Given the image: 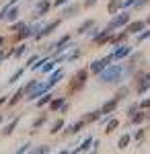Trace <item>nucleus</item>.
I'll return each mask as SVG.
<instances>
[{"mask_svg": "<svg viewBox=\"0 0 150 154\" xmlns=\"http://www.w3.org/2000/svg\"><path fill=\"white\" fill-rule=\"evenodd\" d=\"M121 74H123V68L115 64V66H109V68H105V70L99 72V78L103 80V82H115L121 78Z\"/></svg>", "mask_w": 150, "mask_h": 154, "instance_id": "obj_1", "label": "nucleus"}, {"mask_svg": "<svg viewBox=\"0 0 150 154\" xmlns=\"http://www.w3.org/2000/svg\"><path fill=\"white\" fill-rule=\"evenodd\" d=\"M127 21H130V14H127V12H121L119 17H115V19L109 23V27H107V29H115V27H121V25H126Z\"/></svg>", "mask_w": 150, "mask_h": 154, "instance_id": "obj_2", "label": "nucleus"}, {"mask_svg": "<svg viewBox=\"0 0 150 154\" xmlns=\"http://www.w3.org/2000/svg\"><path fill=\"white\" fill-rule=\"evenodd\" d=\"M86 80V70H78L76 72V76H74V84H72V91H78L82 84Z\"/></svg>", "mask_w": 150, "mask_h": 154, "instance_id": "obj_3", "label": "nucleus"}, {"mask_svg": "<svg viewBox=\"0 0 150 154\" xmlns=\"http://www.w3.org/2000/svg\"><path fill=\"white\" fill-rule=\"evenodd\" d=\"M113 58V56H109V58H103V60H97V62H92V66H91V70L92 72H101L107 68V64H109V60Z\"/></svg>", "mask_w": 150, "mask_h": 154, "instance_id": "obj_4", "label": "nucleus"}, {"mask_svg": "<svg viewBox=\"0 0 150 154\" xmlns=\"http://www.w3.org/2000/svg\"><path fill=\"white\" fill-rule=\"evenodd\" d=\"M47 91H49V88H47V84H37V86H35L33 91L29 93V97H27V99H31V101H35V97H41L43 93H47Z\"/></svg>", "mask_w": 150, "mask_h": 154, "instance_id": "obj_5", "label": "nucleus"}, {"mask_svg": "<svg viewBox=\"0 0 150 154\" xmlns=\"http://www.w3.org/2000/svg\"><path fill=\"white\" fill-rule=\"evenodd\" d=\"M58 25H60V21H54L52 25H45V27H41V31H39V33H37L35 37L39 39V37H45V35H49V33H52V31H54V29H56Z\"/></svg>", "mask_w": 150, "mask_h": 154, "instance_id": "obj_6", "label": "nucleus"}, {"mask_svg": "<svg viewBox=\"0 0 150 154\" xmlns=\"http://www.w3.org/2000/svg\"><path fill=\"white\" fill-rule=\"evenodd\" d=\"M130 51H132V48H130V45H123V48H119V49H115V51H113V58H115V60H121V58H126Z\"/></svg>", "mask_w": 150, "mask_h": 154, "instance_id": "obj_7", "label": "nucleus"}, {"mask_svg": "<svg viewBox=\"0 0 150 154\" xmlns=\"http://www.w3.org/2000/svg\"><path fill=\"white\" fill-rule=\"evenodd\" d=\"M64 76V72L62 70H56L54 74H52V78H49V82H47V88H52V86H56V84L60 82V78Z\"/></svg>", "mask_w": 150, "mask_h": 154, "instance_id": "obj_8", "label": "nucleus"}, {"mask_svg": "<svg viewBox=\"0 0 150 154\" xmlns=\"http://www.w3.org/2000/svg\"><path fill=\"white\" fill-rule=\"evenodd\" d=\"M117 101H119L117 97H115V99H111V101H107V103L103 105V109H101V113H111V111L117 107Z\"/></svg>", "mask_w": 150, "mask_h": 154, "instance_id": "obj_9", "label": "nucleus"}, {"mask_svg": "<svg viewBox=\"0 0 150 154\" xmlns=\"http://www.w3.org/2000/svg\"><path fill=\"white\" fill-rule=\"evenodd\" d=\"M144 21H136V23H132L130 27H127V33H138V31H142L144 29Z\"/></svg>", "mask_w": 150, "mask_h": 154, "instance_id": "obj_10", "label": "nucleus"}, {"mask_svg": "<svg viewBox=\"0 0 150 154\" xmlns=\"http://www.w3.org/2000/svg\"><path fill=\"white\" fill-rule=\"evenodd\" d=\"M142 80H144V82L138 86V93H140V95H142V93H146V88L150 86V74H146V76H144Z\"/></svg>", "mask_w": 150, "mask_h": 154, "instance_id": "obj_11", "label": "nucleus"}, {"mask_svg": "<svg viewBox=\"0 0 150 154\" xmlns=\"http://www.w3.org/2000/svg\"><path fill=\"white\" fill-rule=\"evenodd\" d=\"M47 8H49V2H41V4H37V14H39V17H41V14H45L47 12Z\"/></svg>", "mask_w": 150, "mask_h": 154, "instance_id": "obj_12", "label": "nucleus"}, {"mask_svg": "<svg viewBox=\"0 0 150 154\" xmlns=\"http://www.w3.org/2000/svg\"><path fill=\"white\" fill-rule=\"evenodd\" d=\"M64 103H66V99H64V97H60V99H56V101L52 103V109H54V111H56V109H62Z\"/></svg>", "mask_w": 150, "mask_h": 154, "instance_id": "obj_13", "label": "nucleus"}, {"mask_svg": "<svg viewBox=\"0 0 150 154\" xmlns=\"http://www.w3.org/2000/svg\"><path fill=\"white\" fill-rule=\"evenodd\" d=\"M91 144H92V138H86V140H84V142H82L80 146L76 148V152H82V150H86V148H89Z\"/></svg>", "mask_w": 150, "mask_h": 154, "instance_id": "obj_14", "label": "nucleus"}, {"mask_svg": "<svg viewBox=\"0 0 150 154\" xmlns=\"http://www.w3.org/2000/svg\"><path fill=\"white\" fill-rule=\"evenodd\" d=\"M92 25H95V21H86V23H82L80 27H78V33H84L86 29H91Z\"/></svg>", "mask_w": 150, "mask_h": 154, "instance_id": "obj_15", "label": "nucleus"}, {"mask_svg": "<svg viewBox=\"0 0 150 154\" xmlns=\"http://www.w3.org/2000/svg\"><path fill=\"white\" fill-rule=\"evenodd\" d=\"M117 125H119V121H117V119H109V121H107V131H113Z\"/></svg>", "mask_w": 150, "mask_h": 154, "instance_id": "obj_16", "label": "nucleus"}, {"mask_svg": "<svg viewBox=\"0 0 150 154\" xmlns=\"http://www.w3.org/2000/svg\"><path fill=\"white\" fill-rule=\"evenodd\" d=\"M17 17H19V8H11L8 14H6V19H8V21H14Z\"/></svg>", "mask_w": 150, "mask_h": 154, "instance_id": "obj_17", "label": "nucleus"}, {"mask_svg": "<svg viewBox=\"0 0 150 154\" xmlns=\"http://www.w3.org/2000/svg\"><path fill=\"white\" fill-rule=\"evenodd\" d=\"M62 125H64V121H62V119H58V121H56V123H54V128H52V134H58L60 130H62Z\"/></svg>", "mask_w": 150, "mask_h": 154, "instance_id": "obj_18", "label": "nucleus"}, {"mask_svg": "<svg viewBox=\"0 0 150 154\" xmlns=\"http://www.w3.org/2000/svg\"><path fill=\"white\" fill-rule=\"evenodd\" d=\"M121 4H123L121 0H111V4H109V11H111V12H115V8H119Z\"/></svg>", "mask_w": 150, "mask_h": 154, "instance_id": "obj_19", "label": "nucleus"}, {"mask_svg": "<svg viewBox=\"0 0 150 154\" xmlns=\"http://www.w3.org/2000/svg\"><path fill=\"white\" fill-rule=\"evenodd\" d=\"M127 142H130V136H127V134H126V136H121V140H119V148H126Z\"/></svg>", "mask_w": 150, "mask_h": 154, "instance_id": "obj_20", "label": "nucleus"}, {"mask_svg": "<svg viewBox=\"0 0 150 154\" xmlns=\"http://www.w3.org/2000/svg\"><path fill=\"white\" fill-rule=\"evenodd\" d=\"M76 11H78V6H76V4H72L70 8H66V11H64V14L68 17V14H74V12H76Z\"/></svg>", "mask_w": 150, "mask_h": 154, "instance_id": "obj_21", "label": "nucleus"}, {"mask_svg": "<svg viewBox=\"0 0 150 154\" xmlns=\"http://www.w3.org/2000/svg\"><path fill=\"white\" fill-rule=\"evenodd\" d=\"M54 66H56V62H47V66H41V72H49Z\"/></svg>", "mask_w": 150, "mask_h": 154, "instance_id": "obj_22", "label": "nucleus"}, {"mask_svg": "<svg viewBox=\"0 0 150 154\" xmlns=\"http://www.w3.org/2000/svg\"><path fill=\"white\" fill-rule=\"evenodd\" d=\"M23 54H25V45H19V48L14 49V56H17V58H21Z\"/></svg>", "mask_w": 150, "mask_h": 154, "instance_id": "obj_23", "label": "nucleus"}, {"mask_svg": "<svg viewBox=\"0 0 150 154\" xmlns=\"http://www.w3.org/2000/svg\"><path fill=\"white\" fill-rule=\"evenodd\" d=\"M17 121H19V119H14V121H12L11 125H8V128H6V130H4V136H8V134H11V131L14 130V125H17Z\"/></svg>", "mask_w": 150, "mask_h": 154, "instance_id": "obj_24", "label": "nucleus"}, {"mask_svg": "<svg viewBox=\"0 0 150 154\" xmlns=\"http://www.w3.org/2000/svg\"><path fill=\"white\" fill-rule=\"evenodd\" d=\"M144 119V113H136V115H132V121H136V123H140Z\"/></svg>", "mask_w": 150, "mask_h": 154, "instance_id": "obj_25", "label": "nucleus"}, {"mask_svg": "<svg viewBox=\"0 0 150 154\" xmlns=\"http://www.w3.org/2000/svg\"><path fill=\"white\" fill-rule=\"evenodd\" d=\"M21 74H23V70L14 72V74H12V78H11V80H8V82H17V80H19V78H21Z\"/></svg>", "mask_w": 150, "mask_h": 154, "instance_id": "obj_26", "label": "nucleus"}, {"mask_svg": "<svg viewBox=\"0 0 150 154\" xmlns=\"http://www.w3.org/2000/svg\"><path fill=\"white\" fill-rule=\"evenodd\" d=\"M23 93H25V88H21V91H17V93H14V99H12L11 103H17V99H21V97H23Z\"/></svg>", "mask_w": 150, "mask_h": 154, "instance_id": "obj_27", "label": "nucleus"}, {"mask_svg": "<svg viewBox=\"0 0 150 154\" xmlns=\"http://www.w3.org/2000/svg\"><path fill=\"white\" fill-rule=\"evenodd\" d=\"M136 111H138V105H136V103H134V105H130V107H127V113H130V115H134Z\"/></svg>", "mask_w": 150, "mask_h": 154, "instance_id": "obj_28", "label": "nucleus"}, {"mask_svg": "<svg viewBox=\"0 0 150 154\" xmlns=\"http://www.w3.org/2000/svg\"><path fill=\"white\" fill-rule=\"evenodd\" d=\"M49 99H52V95H47V93H43V99L39 101V105H45V103L49 101Z\"/></svg>", "mask_w": 150, "mask_h": 154, "instance_id": "obj_29", "label": "nucleus"}, {"mask_svg": "<svg viewBox=\"0 0 150 154\" xmlns=\"http://www.w3.org/2000/svg\"><path fill=\"white\" fill-rule=\"evenodd\" d=\"M43 121H45V117H39V119H37V121H35V123H33V128H35V130H37L39 125H43Z\"/></svg>", "mask_w": 150, "mask_h": 154, "instance_id": "obj_30", "label": "nucleus"}, {"mask_svg": "<svg viewBox=\"0 0 150 154\" xmlns=\"http://www.w3.org/2000/svg\"><path fill=\"white\" fill-rule=\"evenodd\" d=\"M21 29H25V23H17L12 27V31H21Z\"/></svg>", "mask_w": 150, "mask_h": 154, "instance_id": "obj_31", "label": "nucleus"}, {"mask_svg": "<svg viewBox=\"0 0 150 154\" xmlns=\"http://www.w3.org/2000/svg\"><path fill=\"white\" fill-rule=\"evenodd\" d=\"M150 37V31H146V33H142V35L138 37V41H144V39H148Z\"/></svg>", "mask_w": 150, "mask_h": 154, "instance_id": "obj_32", "label": "nucleus"}, {"mask_svg": "<svg viewBox=\"0 0 150 154\" xmlns=\"http://www.w3.org/2000/svg\"><path fill=\"white\" fill-rule=\"evenodd\" d=\"M33 152H49V148L47 146H41V148H35Z\"/></svg>", "mask_w": 150, "mask_h": 154, "instance_id": "obj_33", "label": "nucleus"}, {"mask_svg": "<svg viewBox=\"0 0 150 154\" xmlns=\"http://www.w3.org/2000/svg\"><path fill=\"white\" fill-rule=\"evenodd\" d=\"M27 150H29V144H25L23 148H19V150H17V152H27Z\"/></svg>", "mask_w": 150, "mask_h": 154, "instance_id": "obj_34", "label": "nucleus"}, {"mask_svg": "<svg viewBox=\"0 0 150 154\" xmlns=\"http://www.w3.org/2000/svg\"><path fill=\"white\" fill-rule=\"evenodd\" d=\"M140 107H150V99H146V101H142V105Z\"/></svg>", "mask_w": 150, "mask_h": 154, "instance_id": "obj_35", "label": "nucleus"}, {"mask_svg": "<svg viewBox=\"0 0 150 154\" xmlns=\"http://www.w3.org/2000/svg\"><path fill=\"white\" fill-rule=\"evenodd\" d=\"M66 2H70V0H56V4H58V6H60V4H66Z\"/></svg>", "mask_w": 150, "mask_h": 154, "instance_id": "obj_36", "label": "nucleus"}, {"mask_svg": "<svg viewBox=\"0 0 150 154\" xmlns=\"http://www.w3.org/2000/svg\"><path fill=\"white\" fill-rule=\"evenodd\" d=\"M4 101H6V99H4V97H2V99H0V105H2V103H4Z\"/></svg>", "mask_w": 150, "mask_h": 154, "instance_id": "obj_37", "label": "nucleus"}, {"mask_svg": "<svg viewBox=\"0 0 150 154\" xmlns=\"http://www.w3.org/2000/svg\"><path fill=\"white\" fill-rule=\"evenodd\" d=\"M2 43H4V39H2V37H0V45H2Z\"/></svg>", "mask_w": 150, "mask_h": 154, "instance_id": "obj_38", "label": "nucleus"}, {"mask_svg": "<svg viewBox=\"0 0 150 154\" xmlns=\"http://www.w3.org/2000/svg\"><path fill=\"white\" fill-rule=\"evenodd\" d=\"M146 23H150V17H148V21H146Z\"/></svg>", "mask_w": 150, "mask_h": 154, "instance_id": "obj_39", "label": "nucleus"}, {"mask_svg": "<svg viewBox=\"0 0 150 154\" xmlns=\"http://www.w3.org/2000/svg\"><path fill=\"white\" fill-rule=\"evenodd\" d=\"M0 121H2V115H0Z\"/></svg>", "mask_w": 150, "mask_h": 154, "instance_id": "obj_40", "label": "nucleus"}]
</instances>
